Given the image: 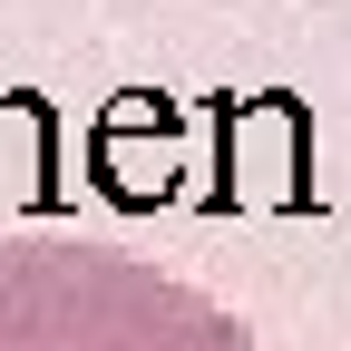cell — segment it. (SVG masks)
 Here are the masks:
<instances>
[{
	"instance_id": "cell-1",
	"label": "cell",
	"mask_w": 351,
	"mask_h": 351,
	"mask_svg": "<svg viewBox=\"0 0 351 351\" xmlns=\"http://www.w3.org/2000/svg\"><path fill=\"white\" fill-rule=\"evenodd\" d=\"M0 351H254V332L147 254L0 234Z\"/></svg>"
}]
</instances>
